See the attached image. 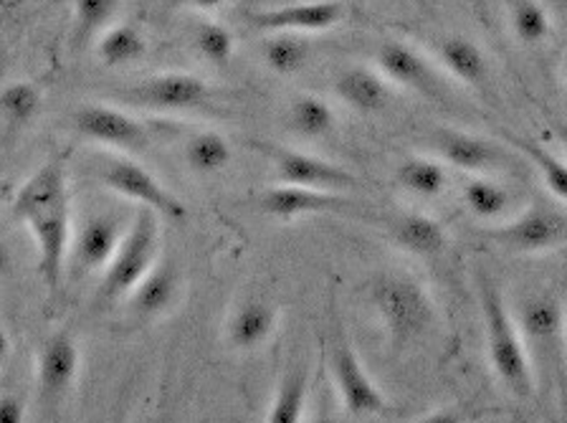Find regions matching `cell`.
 Masks as SVG:
<instances>
[{
	"instance_id": "cell-29",
	"label": "cell",
	"mask_w": 567,
	"mask_h": 423,
	"mask_svg": "<svg viewBox=\"0 0 567 423\" xmlns=\"http://www.w3.org/2000/svg\"><path fill=\"white\" fill-rule=\"evenodd\" d=\"M509 25L514 39L525 47H537L553 33L549 13L537 0H509Z\"/></svg>"
},
{
	"instance_id": "cell-12",
	"label": "cell",
	"mask_w": 567,
	"mask_h": 423,
	"mask_svg": "<svg viewBox=\"0 0 567 423\" xmlns=\"http://www.w3.org/2000/svg\"><path fill=\"white\" fill-rule=\"evenodd\" d=\"M344 19L342 0H299L251 13V23L266 33H322Z\"/></svg>"
},
{
	"instance_id": "cell-28",
	"label": "cell",
	"mask_w": 567,
	"mask_h": 423,
	"mask_svg": "<svg viewBox=\"0 0 567 423\" xmlns=\"http://www.w3.org/2000/svg\"><path fill=\"white\" fill-rule=\"evenodd\" d=\"M307 411V378L301 370L287 373L274 393L269 411H266V421L271 423H297L305 419Z\"/></svg>"
},
{
	"instance_id": "cell-5",
	"label": "cell",
	"mask_w": 567,
	"mask_h": 423,
	"mask_svg": "<svg viewBox=\"0 0 567 423\" xmlns=\"http://www.w3.org/2000/svg\"><path fill=\"white\" fill-rule=\"evenodd\" d=\"M102 183L124 200L137 203L140 208L155 210L163 221L181 224L185 218L183 200L171 188H165L145 165L132 161V157H112V161H106Z\"/></svg>"
},
{
	"instance_id": "cell-33",
	"label": "cell",
	"mask_w": 567,
	"mask_h": 423,
	"mask_svg": "<svg viewBox=\"0 0 567 423\" xmlns=\"http://www.w3.org/2000/svg\"><path fill=\"white\" fill-rule=\"evenodd\" d=\"M514 145H517L519 153L527 155L532 165L537 167V173L543 175L547 190L553 193L555 198L567 203V161H563L560 155H553L545 147L527 143V140H514Z\"/></svg>"
},
{
	"instance_id": "cell-18",
	"label": "cell",
	"mask_w": 567,
	"mask_h": 423,
	"mask_svg": "<svg viewBox=\"0 0 567 423\" xmlns=\"http://www.w3.org/2000/svg\"><path fill=\"white\" fill-rule=\"evenodd\" d=\"M436 153L443 163L464 173H486L502 163V153L489 140L461 130H441L436 135Z\"/></svg>"
},
{
	"instance_id": "cell-1",
	"label": "cell",
	"mask_w": 567,
	"mask_h": 423,
	"mask_svg": "<svg viewBox=\"0 0 567 423\" xmlns=\"http://www.w3.org/2000/svg\"><path fill=\"white\" fill-rule=\"evenodd\" d=\"M16 221L29 226L39 251V275L51 295L59 292L71 249V210L66 167L59 161L43 163L25 180L11 203Z\"/></svg>"
},
{
	"instance_id": "cell-36",
	"label": "cell",
	"mask_w": 567,
	"mask_h": 423,
	"mask_svg": "<svg viewBox=\"0 0 567 423\" xmlns=\"http://www.w3.org/2000/svg\"><path fill=\"white\" fill-rule=\"evenodd\" d=\"M188 3L195 8V11L210 13V11H218L220 6H226L228 0H188Z\"/></svg>"
},
{
	"instance_id": "cell-7",
	"label": "cell",
	"mask_w": 567,
	"mask_h": 423,
	"mask_svg": "<svg viewBox=\"0 0 567 423\" xmlns=\"http://www.w3.org/2000/svg\"><path fill=\"white\" fill-rule=\"evenodd\" d=\"M486 239L517 254L549 251L567 241V216L547 203H535L514 221L489 228Z\"/></svg>"
},
{
	"instance_id": "cell-16",
	"label": "cell",
	"mask_w": 567,
	"mask_h": 423,
	"mask_svg": "<svg viewBox=\"0 0 567 423\" xmlns=\"http://www.w3.org/2000/svg\"><path fill=\"white\" fill-rule=\"evenodd\" d=\"M519 328L525 334L527 348L539 355H553L560 348L565 334L563 302L555 295H539L527 299L519 310Z\"/></svg>"
},
{
	"instance_id": "cell-32",
	"label": "cell",
	"mask_w": 567,
	"mask_h": 423,
	"mask_svg": "<svg viewBox=\"0 0 567 423\" xmlns=\"http://www.w3.org/2000/svg\"><path fill=\"white\" fill-rule=\"evenodd\" d=\"M120 0H74V37L76 43L100 39L110 29V21L117 13Z\"/></svg>"
},
{
	"instance_id": "cell-31",
	"label": "cell",
	"mask_w": 567,
	"mask_h": 423,
	"mask_svg": "<svg viewBox=\"0 0 567 423\" xmlns=\"http://www.w3.org/2000/svg\"><path fill=\"white\" fill-rule=\"evenodd\" d=\"M193 49L203 61H208L213 66H226L234 59L236 39L224 23L216 21H203L198 29L193 31Z\"/></svg>"
},
{
	"instance_id": "cell-21",
	"label": "cell",
	"mask_w": 567,
	"mask_h": 423,
	"mask_svg": "<svg viewBox=\"0 0 567 423\" xmlns=\"http://www.w3.org/2000/svg\"><path fill=\"white\" fill-rule=\"evenodd\" d=\"M439 59L449 76H454L461 84L472 86V90H484V86L489 84V59H486L484 51L478 49L472 39H443L439 47Z\"/></svg>"
},
{
	"instance_id": "cell-14",
	"label": "cell",
	"mask_w": 567,
	"mask_h": 423,
	"mask_svg": "<svg viewBox=\"0 0 567 423\" xmlns=\"http://www.w3.org/2000/svg\"><path fill=\"white\" fill-rule=\"evenodd\" d=\"M122 226L112 216H92L71 236L69 267L74 275L104 271L122 244Z\"/></svg>"
},
{
	"instance_id": "cell-11",
	"label": "cell",
	"mask_w": 567,
	"mask_h": 423,
	"mask_svg": "<svg viewBox=\"0 0 567 423\" xmlns=\"http://www.w3.org/2000/svg\"><path fill=\"white\" fill-rule=\"evenodd\" d=\"M259 149L269 157L281 183L305 185V188L332 190V193H340V190L344 193L358 185V180H354L344 167L324 161V157L301 153V149H291V147H274V145H259Z\"/></svg>"
},
{
	"instance_id": "cell-10",
	"label": "cell",
	"mask_w": 567,
	"mask_h": 423,
	"mask_svg": "<svg viewBox=\"0 0 567 423\" xmlns=\"http://www.w3.org/2000/svg\"><path fill=\"white\" fill-rule=\"evenodd\" d=\"M79 365H82V352L71 332H56L47 340L39 355V370H35V391L41 403L49 411L61 409L71 388L76 383Z\"/></svg>"
},
{
	"instance_id": "cell-3",
	"label": "cell",
	"mask_w": 567,
	"mask_h": 423,
	"mask_svg": "<svg viewBox=\"0 0 567 423\" xmlns=\"http://www.w3.org/2000/svg\"><path fill=\"white\" fill-rule=\"evenodd\" d=\"M159 251V216L150 208H140L135 221L122 236V244L112 261L106 264L100 281V297L104 302H122L135 287L157 267Z\"/></svg>"
},
{
	"instance_id": "cell-25",
	"label": "cell",
	"mask_w": 567,
	"mask_h": 423,
	"mask_svg": "<svg viewBox=\"0 0 567 423\" xmlns=\"http://www.w3.org/2000/svg\"><path fill=\"white\" fill-rule=\"evenodd\" d=\"M230 157H234V149L220 132H195L185 143V163L198 175L220 173L230 163Z\"/></svg>"
},
{
	"instance_id": "cell-19",
	"label": "cell",
	"mask_w": 567,
	"mask_h": 423,
	"mask_svg": "<svg viewBox=\"0 0 567 423\" xmlns=\"http://www.w3.org/2000/svg\"><path fill=\"white\" fill-rule=\"evenodd\" d=\"M177 292H181L177 269L171 261L157 264L135 287V292L127 297V312L140 322L157 320V317H163L175 305Z\"/></svg>"
},
{
	"instance_id": "cell-30",
	"label": "cell",
	"mask_w": 567,
	"mask_h": 423,
	"mask_svg": "<svg viewBox=\"0 0 567 423\" xmlns=\"http://www.w3.org/2000/svg\"><path fill=\"white\" fill-rule=\"evenodd\" d=\"M464 203L472 216L482 221H494L509 210V190L492 178H474L466 183Z\"/></svg>"
},
{
	"instance_id": "cell-37",
	"label": "cell",
	"mask_w": 567,
	"mask_h": 423,
	"mask_svg": "<svg viewBox=\"0 0 567 423\" xmlns=\"http://www.w3.org/2000/svg\"><path fill=\"white\" fill-rule=\"evenodd\" d=\"M555 137L567 155V122H555Z\"/></svg>"
},
{
	"instance_id": "cell-22",
	"label": "cell",
	"mask_w": 567,
	"mask_h": 423,
	"mask_svg": "<svg viewBox=\"0 0 567 423\" xmlns=\"http://www.w3.org/2000/svg\"><path fill=\"white\" fill-rule=\"evenodd\" d=\"M393 241L415 257H436L446 246V231L436 218L425 214H403L393 224Z\"/></svg>"
},
{
	"instance_id": "cell-4",
	"label": "cell",
	"mask_w": 567,
	"mask_h": 423,
	"mask_svg": "<svg viewBox=\"0 0 567 423\" xmlns=\"http://www.w3.org/2000/svg\"><path fill=\"white\" fill-rule=\"evenodd\" d=\"M370 299L398 348L423 338L436 317L431 295L408 275L378 277L370 287Z\"/></svg>"
},
{
	"instance_id": "cell-8",
	"label": "cell",
	"mask_w": 567,
	"mask_h": 423,
	"mask_svg": "<svg viewBox=\"0 0 567 423\" xmlns=\"http://www.w3.org/2000/svg\"><path fill=\"white\" fill-rule=\"evenodd\" d=\"M74 130L89 143H100L122 153H142L150 145L145 125L112 104H82L74 112Z\"/></svg>"
},
{
	"instance_id": "cell-35",
	"label": "cell",
	"mask_w": 567,
	"mask_h": 423,
	"mask_svg": "<svg viewBox=\"0 0 567 423\" xmlns=\"http://www.w3.org/2000/svg\"><path fill=\"white\" fill-rule=\"evenodd\" d=\"M25 421V403L21 395L6 393L0 399V423H21Z\"/></svg>"
},
{
	"instance_id": "cell-23",
	"label": "cell",
	"mask_w": 567,
	"mask_h": 423,
	"mask_svg": "<svg viewBox=\"0 0 567 423\" xmlns=\"http://www.w3.org/2000/svg\"><path fill=\"white\" fill-rule=\"evenodd\" d=\"M147 39L137 25L117 23L110 25L100 39H96V56L106 66H127L145 59Z\"/></svg>"
},
{
	"instance_id": "cell-9",
	"label": "cell",
	"mask_w": 567,
	"mask_h": 423,
	"mask_svg": "<svg viewBox=\"0 0 567 423\" xmlns=\"http://www.w3.org/2000/svg\"><path fill=\"white\" fill-rule=\"evenodd\" d=\"M210 86L188 72H165L127 90V100L155 112H195L206 107Z\"/></svg>"
},
{
	"instance_id": "cell-20",
	"label": "cell",
	"mask_w": 567,
	"mask_h": 423,
	"mask_svg": "<svg viewBox=\"0 0 567 423\" xmlns=\"http://www.w3.org/2000/svg\"><path fill=\"white\" fill-rule=\"evenodd\" d=\"M277 330V310L264 299H248L230 312L226 322V340L236 350H254L264 345Z\"/></svg>"
},
{
	"instance_id": "cell-34",
	"label": "cell",
	"mask_w": 567,
	"mask_h": 423,
	"mask_svg": "<svg viewBox=\"0 0 567 423\" xmlns=\"http://www.w3.org/2000/svg\"><path fill=\"white\" fill-rule=\"evenodd\" d=\"M41 107V92L31 82H8L0 94V110L11 125H25Z\"/></svg>"
},
{
	"instance_id": "cell-6",
	"label": "cell",
	"mask_w": 567,
	"mask_h": 423,
	"mask_svg": "<svg viewBox=\"0 0 567 423\" xmlns=\"http://www.w3.org/2000/svg\"><path fill=\"white\" fill-rule=\"evenodd\" d=\"M330 368L337 395H340L342 409L348 411L350 416L370 419L388 411L385 393L380 391L375 381H372L365 365H362L358 350L350 345L344 332L337 334L330 355Z\"/></svg>"
},
{
	"instance_id": "cell-38",
	"label": "cell",
	"mask_w": 567,
	"mask_h": 423,
	"mask_svg": "<svg viewBox=\"0 0 567 423\" xmlns=\"http://www.w3.org/2000/svg\"><path fill=\"white\" fill-rule=\"evenodd\" d=\"M565 79H567V64H565Z\"/></svg>"
},
{
	"instance_id": "cell-17",
	"label": "cell",
	"mask_w": 567,
	"mask_h": 423,
	"mask_svg": "<svg viewBox=\"0 0 567 423\" xmlns=\"http://www.w3.org/2000/svg\"><path fill=\"white\" fill-rule=\"evenodd\" d=\"M390 79L375 69L368 66H350L340 72L334 79V94L348 104L352 112L360 114H378L383 112L390 100H393V90H390Z\"/></svg>"
},
{
	"instance_id": "cell-24",
	"label": "cell",
	"mask_w": 567,
	"mask_h": 423,
	"mask_svg": "<svg viewBox=\"0 0 567 423\" xmlns=\"http://www.w3.org/2000/svg\"><path fill=\"white\" fill-rule=\"evenodd\" d=\"M395 178L403 190L419 198H439L449 188L446 167L443 161H433V157H411L398 167Z\"/></svg>"
},
{
	"instance_id": "cell-26",
	"label": "cell",
	"mask_w": 567,
	"mask_h": 423,
	"mask_svg": "<svg viewBox=\"0 0 567 423\" xmlns=\"http://www.w3.org/2000/svg\"><path fill=\"white\" fill-rule=\"evenodd\" d=\"M264 64L271 74L277 76H295L307 66L309 43L299 37V33H274L271 39L264 43Z\"/></svg>"
},
{
	"instance_id": "cell-15",
	"label": "cell",
	"mask_w": 567,
	"mask_h": 423,
	"mask_svg": "<svg viewBox=\"0 0 567 423\" xmlns=\"http://www.w3.org/2000/svg\"><path fill=\"white\" fill-rule=\"evenodd\" d=\"M350 203L344 196H337L332 190L305 188V185L279 183L261 196V210L277 221H295L301 216L315 214H344Z\"/></svg>"
},
{
	"instance_id": "cell-13",
	"label": "cell",
	"mask_w": 567,
	"mask_h": 423,
	"mask_svg": "<svg viewBox=\"0 0 567 423\" xmlns=\"http://www.w3.org/2000/svg\"><path fill=\"white\" fill-rule=\"evenodd\" d=\"M378 69L383 72L390 82L405 90L419 92L431 100H441L443 96V79L433 69V64L425 59L421 51H415L411 43L405 41H385L378 49Z\"/></svg>"
},
{
	"instance_id": "cell-27",
	"label": "cell",
	"mask_w": 567,
	"mask_h": 423,
	"mask_svg": "<svg viewBox=\"0 0 567 423\" xmlns=\"http://www.w3.org/2000/svg\"><path fill=\"white\" fill-rule=\"evenodd\" d=\"M289 125L297 135L307 140H317L330 135L334 127V112L322 96L301 94L289 107Z\"/></svg>"
},
{
	"instance_id": "cell-2",
	"label": "cell",
	"mask_w": 567,
	"mask_h": 423,
	"mask_svg": "<svg viewBox=\"0 0 567 423\" xmlns=\"http://www.w3.org/2000/svg\"><path fill=\"white\" fill-rule=\"evenodd\" d=\"M478 295H482L486 352H489V365L496 381L517 399H529L535 391V370H532V352L519 322L512 317L504 295L494 281L484 279Z\"/></svg>"
}]
</instances>
